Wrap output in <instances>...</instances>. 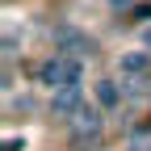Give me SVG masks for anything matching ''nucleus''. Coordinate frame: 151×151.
Here are the masks:
<instances>
[{"label": "nucleus", "instance_id": "nucleus-1", "mask_svg": "<svg viewBox=\"0 0 151 151\" xmlns=\"http://www.w3.org/2000/svg\"><path fill=\"white\" fill-rule=\"evenodd\" d=\"M50 38H55V50H63V55H76V59H84V55L92 59V55H97V38H88L84 29H76L71 21L55 25Z\"/></svg>", "mask_w": 151, "mask_h": 151}, {"label": "nucleus", "instance_id": "nucleus-2", "mask_svg": "<svg viewBox=\"0 0 151 151\" xmlns=\"http://www.w3.org/2000/svg\"><path fill=\"white\" fill-rule=\"evenodd\" d=\"M105 105H80L71 113V139H101V130H105Z\"/></svg>", "mask_w": 151, "mask_h": 151}, {"label": "nucleus", "instance_id": "nucleus-3", "mask_svg": "<svg viewBox=\"0 0 151 151\" xmlns=\"http://www.w3.org/2000/svg\"><path fill=\"white\" fill-rule=\"evenodd\" d=\"M80 84H59V88H50V113L55 118H71L76 109H80Z\"/></svg>", "mask_w": 151, "mask_h": 151}, {"label": "nucleus", "instance_id": "nucleus-4", "mask_svg": "<svg viewBox=\"0 0 151 151\" xmlns=\"http://www.w3.org/2000/svg\"><path fill=\"white\" fill-rule=\"evenodd\" d=\"M67 67H71V59H67V55H50V59L38 67V84H46V88L67 84Z\"/></svg>", "mask_w": 151, "mask_h": 151}, {"label": "nucleus", "instance_id": "nucleus-5", "mask_svg": "<svg viewBox=\"0 0 151 151\" xmlns=\"http://www.w3.org/2000/svg\"><path fill=\"white\" fill-rule=\"evenodd\" d=\"M122 84L118 80H97V105H105V109H118L122 105Z\"/></svg>", "mask_w": 151, "mask_h": 151}, {"label": "nucleus", "instance_id": "nucleus-6", "mask_svg": "<svg viewBox=\"0 0 151 151\" xmlns=\"http://www.w3.org/2000/svg\"><path fill=\"white\" fill-rule=\"evenodd\" d=\"M151 67V50H130V55H122V71L126 76H143Z\"/></svg>", "mask_w": 151, "mask_h": 151}, {"label": "nucleus", "instance_id": "nucleus-7", "mask_svg": "<svg viewBox=\"0 0 151 151\" xmlns=\"http://www.w3.org/2000/svg\"><path fill=\"white\" fill-rule=\"evenodd\" d=\"M147 80H139V76H126V80H122V92H126V101H143L147 97V92L151 88H143Z\"/></svg>", "mask_w": 151, "mask_h": 151}, {"label": "nucleus", "instance_id": "nucleus-8", "mask_svg": "<svg viewBox=\"0 0 151 151\" xmlns=\"http://www.w3.org/2000/svg\"><path fill=\"white\" fill-rule=\"evenodd\" d=\"M130 147H151V126H139V130H130Z\"/></svg>", "mask_w": 151, "mask_h": 151}, {"label": "nucleus", "instance_id": "nucleus-9", "mask_svg": "<svg viewBox=\"0 0 151 151\" xmlns=\"http://www.w3.org/2000/svg\"><path fill=\"white\" fill-rule=\"evenodd\" d=\"M105 4H109L113 13H130V9H134V0H105Z\"/></svg>", "mask_w": 151, "mask_h": 151}, {"label": "nucleus", "instance_id": "nucleus-10", "mask_svg": "<svg viewBox=\"0 0 151 151\" xmlns=\"http://www.w3.org/2000/svg\"><path fill=\"white\" fill-rule=\"evenodd\" d=\"M134 21H151V9H134Z\"/></svg>", "mask_w": 151, "mask_h": 151}, {"label": "nucleus", "instance_id": "nucleus-11", "mask_svg": "<svg viewBox=\"0 0 151 151\" xmlns=\"http://www.w3.org/2000/svg\"><path fill=\"white\" fill-rule=\"evenodd\" d=\"M17 147H21V143H17V139H9V143H4V151H17Z\"/></svg>", "mask_w": 151, "mask_h": 151}, {"label": "nucleus", "instance_id": "nucleus-12", "mask_svg": "<svg viewBox=\"0 0 151 151\" xmlns=\"http://www.w3.org/2000/svg\"><path fill=\"white\" fill-rule=\"evenodd\" d=\"M143 46H147V50H151V29H147V34H143Z\"/></svg>", "mask_w": 151, "mask_h": 151}, {"label": "nucleus", "instance_id": "nucleus-13", "mask_svg": "<svg viewBox=\"0 0 151 151\" xmlns=\"http://www.w3.org/2000/svg\"><path fill=\"white\" fill-rule=\"evenodd\" d=\"M147 101H151V92H147Z\"/></svg>", "mask_w": 151, "mask_h": 151}]
</instances>
